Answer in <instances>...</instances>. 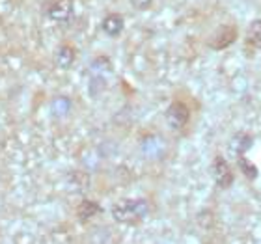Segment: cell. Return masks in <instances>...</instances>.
<instances>
[{"mask_svg":"<svg viewBox=\"0 0 261 244\" xmlns=\"http://www.w3.org/2000/svg\"><path fill=\"white\" fill-rule=\"evenodd\" d=\"M149 201L144 198H123L112 205V218L120 224H138L147 216Z\"/></svg>","mask_w":261,"mask_h":244,"instance_id":"cell-1","label":"cell"},{"mask_svg":"<svg viewBox=\"0 0 261 244\" xmlns=\"http://www.w3.org/2000/svg\"><path fill=\"white\" fill-rule=\"evenodd\" d=\"M211 177L218 188H222V190L231 188V184H233V181H235V175H233V172H231L229 162L222 155H217V157L213 158Z\"/></svg>","mask_w":261,"mask_h":244,"instance_id":"cell-2","label":"cell"},{"mask_svg":"<svg viewBox=\"0 0 261 244\" xmlns=\"http://www.w3.org/2000/svg\"><path fill=\"white\" fill-rule=\"evenodd\" d=\"M166 121H168L170 129L174 130H183L191 120V110L187 106L185 103H181V101H174V103L170 104L168 109H166Z\"/></svg>","mask_w":261,"mask_h":244,"instance_id":"cell-3","label":"cell"},{"mask_svg":"<svg viewBox=\"0 0 261 244\" xmlns=\"http://www.w3.org/2000/svg\"><path fill=\"white\" fill-rule=\"evenodd\" d=\"M237 36H239L237 26H233V24H222V26L218 28L217 32L209 38L207 45H209L213 50H224V49H228L229 45L235 43Z\"/></svg>","mask_w":261,"mask_h":244,"instance_id":"cell-4","label":"cell"},{"mask_svg":"<svg viewBox=\"0 0 261 244\" xmlns=\"http://www.w3.org/2000/svg\"><path fill=\"white\" fill-rule=\"evenodd\" d=\"M252 146H254V136L250 132H246V130H239L229 140V153L237 158L241 155H246L252 149Z\"/></svg>","mask_w":261,"mask_h":244,"instance_id":"cell-5","label":"cell"},{"mask_svg":"<svg viewBox=\"0 0 261 244\" xmlns=\"http://www.w3.org/2000/svg\"><path fill=\"white\" fill-rule=\"evenodd\" d=\"M101 28H103V32L110 38H118L121 32H123V28H125V19L123 15L120 13H109V15L105 17L103 22H101Z\"/></svg>","mask_w":261,"mask_h":244,"instance_id":"cell-6","label":"cell"},{"mask_svg":"<svg viewBox=\"0 0 261 244\" xmlns=\"http://www.w3.org/2000/svg\"><path fill=\"white\" fill-rule=\"evenodd\" d=\"M103 209L99 205L97 201H92V200H84L81 205L76 207V216L81 218L82 222H88V220H92L95 218L97 214H101Z\"/></svg>","mask_w":261,"mask_h":244,"instance_id":"cell-7","label":"cell"},{"mask_svg":"<svg viewBox=\"0 0 261 244\" xmlns=\"http://www.w3.org/2000/svg\"><path fill=\"white\" fill-rule=\"evenodd\" d=\"M73 13V2L71 0H58L56 4L50 6L49 17L55 21H67Z\"/></svg>","mask_w":261,"mask_h":244,"instance_id":"cell-8","label":"cell"},{"mask_svg":"<svg viewBox=\"0 0 261 244\" xmlns=\"http://www.w3.org/2000/svg\"><path fill=\"white\" fill-rule=\"evenodd\" d=\"M246 45L252 49H261V19H254L246 30Z\"/></svg>","mask_w":261,"mask_h":244,"instance_id":"cell-9","label":"cell"},{"mask_svg":"<svg viewBox=\"0 0 261 244\" xmlns=\"http://www.w3.org/2000/svg\"><path fill=\"white\" fill-rule=\"evenodd\" d=\"M237 166H239V170L245 174L246 179H257V175H259V170H257V166L254 162H252L250 158H246V155H241V157H237Z\"/></svg>","mask_w":261,"mask_h":244,"instance_id":"cell-10","label":"cell"},{"mask_svg":"<svg viewBox=\"0 0 261 244\" xmlns=\"http://www.w3.org/2000/svg\"><path fill=\"white\" fill-rule=\"evenodd\" d=\"M56 62H58V65H60V67L67 69V67H69L73 62H75V50L71 49V47H62V49L58 50Z\"/></svg>","mask_w":261,"mask_h":244,"instance_id":"cell-11","label":"cell"},{"mask_svg":"<svg viewBox=\"0 0 261 244\" xmlns=\"http://www.w3.org/2000/svg\"><path fill=\"white\" fill-rule=\"evenodd\" d=\"M130 6L135 8V10H140V11H146L151 8V2L153 0H129Z\"/></svg>","mask_w":261,"mask_h":244,"instance_id":"cell-12","label":"cell"}]
</instances>
